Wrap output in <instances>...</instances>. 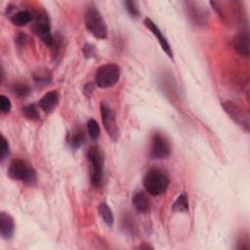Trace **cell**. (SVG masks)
I'll return each instance as SVG.
<instances>
[{
	"label": "cell",
	"instance_id": "6da1fadb",
	"mask_svg": "<svg viewBox=\"0 0 250 250\" xmlns=\"http://www.w3.org/2000/svg\"><path fill=\"white\" fill-rule=\"evenodd\" d=\"M169 178L159 168H151L149 169L143 180L144 187L146 190L153 196L162 194L166 191L168 186H169Z\"/></svg>",
	"mask_w": 250,
	"mask_h": 250
},
{
	"label": "cell",
	"instance_id": "7a4b0ae2",
	"mask_svg": "<svg viewBox=\"0 0 250 250\" xmlns=\"http://www.w3.org/2000/svg\"><path fill=\"white\" fill-rule=\"evenodd\" d=\"M84 22L88 31L99 39H104L107 36V27L104 19L96 6L87 7L84 14Z\"/></svg>",
	"mask_w": 250,
	"mask_h": 250
},
{
	"label": "cell",
	"instance_id": "3957f363",
	"mask_svg": "<svg viewBox=\"0 0 250 250\" xmlns=\"http://www.w3.org/2000/svg\"><path fill=\"white\" fill-rule=\"evenodd\" d=\"M9 176L17 181L23 182L26 185L34 186L37 182V175L35 169L26 161L17 158L14 159L8 168Z\"/></svg>",
	"mask_w": 250,
	"mask_h": 250
},
{
	"label": "cell",
	"instance_id": "277c9868",
	"mask_svg": "<svg viewBox=\"0 0 250 250\" xmlns=\"http://www.w3.org/2000/svg\"><path fill=\"white\" fill-rule=\"evenodd\" d=\"M87 157L91 167V184L93 187H99L104 178V152L97 146H91L87 151Z\"/></svg>",
	"mask_w": 250,
	"mask_h": 250
},
{
	"label": "cell",
	"instance_id": "5b68a950",
	"mask_svg": "<svg viewBox=\"0 0 250 250\" xmlns=\"http://www.w3.org/2000/svg\"><path fill=\"white\" fill-rule=\"evenodd\" d=\"M120 67L115 63H106L100 66L96 72V84L98 87L105 89L115 85L120 78Z\"/></svg>",
	"mask_w": 250,
	"mask_h": 250
},
{
	"label": "cell",
	"instance_id": "8992f818",
	"mask_svg": "<svg viewBox=\"0 0 250 250\" xmlns=\"http://www.w3.org/2000/svg\"><path fill=\"white\" fill-rule=\"evenodd\" d=\"M222 106L227 114L245 132H249L250 129V115L249 112L232 101H225L222 103Z\"/></svg>",
	"mask_w": 250,
	"mask_h": 250
},
{
	"label": "cell",
	"instance_id": "52a82bcc",
	"mask_svg": "<svg viewBox=\"0 0 250 250\" xmlns=\"http://www.w3.org/2000/svg\"><path fill=\"white\" fill-rule=\"evenodd\" d=\"M34 22L31 26L32 31L37 35L46 45L52 46L54 42V36L51 32V25L48 17L45 14H34Z\"/></svg>",
	"mask_w": 250,
	"mask_h": 250
},
{
	"label": "cell",
	"instance_id": "ba28073f",
	"mask_svg": "<svg viewBox=\"0 0 250 250\" xmlns=\"http://www.w3.org/2000/svg\"><path fill=\"white\" fill-rule=\"evenodd\" d=\"M100 111L102 116V121L106 134L113 142H117L119 139V128L115 119V114L112 109L104 103L100 105Z\"/></svg>",
	"mask_w": 250,
	"mask_h": 250
},
{
	"label": "cell",
	"instance_id": "9c48e42d",
	"mask_svg": "<svg viewBox=\"0 0 250 250\" xmlns=\"http://www.w3.org/2000/svg\"><path fill=\"white\" fill-rule=\"evenodd\" d=\"M170 153L171 147L166 137L159 132L154 133L150 144V157L152 159H164Z\"/></svg>",
	"mask_w": 250,
	"mask_h": 250
},
{
	"label": "cell",
	"instance_id": "30bf717a",
	"mask_svg": "<svg viewBox=\"0 0 250 250\" xmlns=\"http://www.w3.org/2000/svg\"><path fill=\"white\" fill-rule=\"evenodd\" d=\"M186 9L188 18L196 25H203L206 23L208 14L206 9L198 2H186Z\"/></svg>",
	"mask_w": 250,
	"mask_h": 250
},
{
	"label": "cell",
	"instance_id": "8fae6325",
	"mask_svg": "<svg viewBox=\"0 0 250 250\" xmlns=\"http://www.w3.org/2000/svg\"><path fill=\"white\" fill-rule=\"evenodd\" d=\"M144 23L146 25V27L155 36V38L157 39V41L159 42L162 50L166 53V55L170 58L173 59V51L172 48L168 42V40L166 39V37L162 34V31L159 29V27L156 25V23L150 20L149 18H146L144 20Z\"/></svg>",
	"mask_w": 250,
	"mask_h": 250
},
{
	"label": "cell",
	"instance_id": "7c38bea8",
	"mask_svg": "<svg viewBox=\"0 0 250 250\" xmlns=\"http://www.w3.org/2000/svg\"><path fill=\"white\" fill-rule=\"evenodd\" d=\"M15 232V221L13 217L6 213H0V233L2 238L8 240L11 239Z\"/></svg>",
	"mask_w": 250,
	"mask_h": 250
},
{
	"label": "cell",
	"instance_id": "4fadbf2b",
	"mask_svg": "<svg viewBox=\"0 0 250 250\" xmlns=\"http://www.w3.org/2000/svg\"><path fill=\"white\" fill-rule=\"evenodd\" d=\"M233 47L241 56H249V34L247 30L240 31L233 39Z\"/></svg>",
	"mask_w": 250,
	"mask_h": 250
},
{
	"label": "cell",
	"instance_id": "5bb4252c",
	"mask_svg": "<svg viewBox=\"0 0 250 250\" xmlns=\"http://www.w3.org/2000/svg\"><path fill=\"white\" fill-rule=\"evenodd\" d=\"M59 103V92L50 91L47 92L38 102L39 107L46 112L52 111Z\"/></svg>",
	"mask_w": 250,
	"mask_h": 250
},
{
	"label": "cell",
	"instance_id": "9a60e30c",
	"mask_svg": "<svg viewBox=\"0 0 250 250\" xmlns=\"http://www.w3.org/2000/svg\"><path fill=\"white\" fill-rule=\"evenodd\" d=\"M132 203L135 207V209L140 212V213H146L149 210L150 207V203H149V199L146 196V194L142 191H136L133 196H132Z\"/></svg>",
	"mask_w": 250,
	"mask_h": 250
},
{
	"label": "cell",
	"instance_id": "2e32d148",
	"mask_svg": "<svg viewBox=\"0 0 250 250\" xmlns=\"http://www.w3.org/2000/svg\"><path fill=\"white\" fill-rule=\"evenodd\" d=\"M34 13L29 10H20L11 16V21L18 26H23L33 21Z\"/></svg>",
	"mask_w": 250,
	"mask_h": 250
},
{
	"label": "cell",
	"instance_id": "e0dca14e",
	"mask_svg": "<svg viewBox=\"0 0 250 250\" xmlns=\"http://www.w3.org/2000/svg\"><path fill=\"white\" fill-rule=\"evenodd\" d=\"M98 211H99V214H100L101 218L103 219V221L107 226L111 227L114 223V217H113V214H112L109 206L105 202H102V203H100V205L98 207Z\"/></svg>",
	"mask_w": 250,
	"mask_h": 250
},
{
	"label": "cell",
	"instance_id": "ac0fdd59",
	"mask_svg": "<svg viewBox=\"0 0 250 250\" xmlns=\"http://www.w3.org/2000/svg\"><path fill=\"white\" fill-rule=\"evenodd\" d=\"M172 210L176 213H186L188 211V198L187 193H181L174 201Z\"/></svg>",
	"mask_w": 250,
	"mask_h": 250
},
{
	"label": "cell",
	"instance_id": "d6986e66",
	"mask_svg": "<svg viewBox=\"0 0 250 250\" xmlns=\"http://www.w3.org/2000/svg\"><path fill=\"white\" fill-rule=\"evenodd\" d=\"M33 80L39 86H44L52 80V74L48 69H38L33 73Z\"/></svg>",
	"mask_w": 250,
	"mask_h": 250
},
{
	"label": "cell",
	"instance_id": "ffe728a7",
	"mask_svg": "<svg viewBox=\"0 0 250 250\" xmlns=\"http://www.w3.org/2000/svg\"><path fill=\"white\" fill-rule=\"evenodd\" d=\"M68 143L69 146L74 148L77 149L79 148L83 143H84V134L83 131L80 129H75L73 130L70 134H69V139H68Z\"/></svg>",
	"mask_w": 250,
	"mask_h": 250
},
{
	"label": "cell",
	"instance_id": "44dd1931",
	"mask_svg": "<svg viewBox=\"0 0 250 250\" xmlns=\"http://www.w3.org/2000/svg\"><path fill=\"white\" fill-rule=\"evenodd\" d=\"M12 92L19 98H24L29 94L30 88L24 83H16L12 87Z\"/></svg>",
	"mask_w": 250,
	"mask_h": 250
},
{
	"label": "cell",
	"instance_id": "7402d4cb",
	"mask_svg": "<svg viewBox=\"0 0 250 250\" xmlns=\"http://www.w3.org/2000/svg\"><path fill=\"white\" fill-rule=\"evenodd\" d=\"M21 111L26 118L31 119V120H37L40 117L38 109L34 104H28V105L23 106L21 108Z\"/></svg>",
	"mask_w": 250,
	"mask_h": 250
},
{
	"label": "cell",
	"instance_id": "603a6c76",
	"mask_svg": "<svg viewBox=\"0 0 250 250\" xmlns=\"http://www.w3.org/2000/svg\"><path fill=\"white\" fill-rule=\"evenodd\" d=\"M88 133L93 140H97L100 137V126L95 119H89L87 122Z\"/></svg>",
	"mask_w": 250,
	"mask_h": 250
},
{
	"label": "cell",
	"instance_id": "cb8c5ba5",
	"mask_svg": "<svg viewBox=\"0 0 250 250\" xmlns=\"http://www.w3.org/2000/svg\"><path fill=\"white\" fill-rule=\"evenodd\" d=\"M125 9L127 10V12L131 15V17L133 18H138L141 14L140 10H139V6L137 4V2L135 1H124L123 2Z\"/></svg>",
	"mask_w": 250,
	"mask_h": 250
},
{
	"label": "cell",
	"instance_id": "d4e9b609",
	"mask_svg": "<svg viewBox=\"0 0 250 250\" xmlns=\"http://www.w3.org/2000/svg\"><path fill=\"white\" fill-rule=\"evenodd\" d=\"M11 102H10V99L4 95H1L0 96V109L2 112L4 113H7L10 111L11 109Z\"/></svg>",
	"mask_w": 250,
	"mask_h": 250
},
{
	"label": "cell",
	"instance_id": "484cf974",
	"mask_svg": "<svg viewBox=\"0 0 250 250\" xmlns=\"http://www.w3.org/2000/svg\"><path fill=\"white\" fill-rule=\"evenodd\" d=\"M9 151H10L9 143L7 139L4 136H2L1 137V160L2 161L7 157V155L9 154Z\"/></svg>",
	"mask_w": 250,
	"mask_h": 250
},
{
	"label": "cell",
	"instance_id": "4316f807",
	"mask_svg": "<svg viewBox=\"0 0 250 250\" xmlns=\"http://www.w3.org/2000/svg\"><path fill=\"white\" fill-rule=\"evenodd\" d=\"M83 53L86 58H93L95 56V46L91 44H85L83 48Z\"/></svg>",
	"mask_w": 250,
	"mask_h": 250
},
{
	"label": "cell",
	"instance_id": "83f0119b",
	"mask_svg": "<svg viewBox=\"0 0 250 250\" xmlns=\"http://www.w3.org/2000/svg\"><path fill=\"white\" fill-rule=\"evenodd\" d=\"M139 248H140V249H144V248H146V249L151 248V249H152V247H151V246H149V245H147V244H142V245H140V246H139Z\"/></svg>",
	"mask_w": 250,
	"mask_h": 250
}]
</instances>
